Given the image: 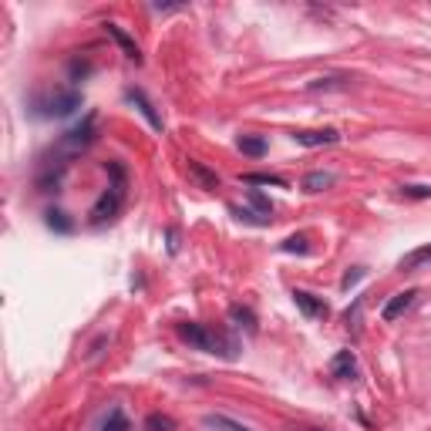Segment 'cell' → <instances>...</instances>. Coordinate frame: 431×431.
Listing matches in <instances>:
<instances>
[{"label":"cell","mask_w":431,"mask_h":431,"mask_svg":"<svg viewBox=\"0 0 431 431\" xmlns=\"http://www.w3.org/2000/svg\"><path fill=\"white\" fill-rule=\"evenodd\" d=\"M108 172H112V179H115V182L108 185V192L98 199V206L92 209L94 222H105V219H112V216L122 209V199H125V169L118 165V162H112V165H108Z\"/></svg>","instance_id":"obj_2"},{"label":"cell","mask_w":431,"mask_h":431,"mask_svg":"<svg viewBox=\"0 0 431 431\" xmlns=\"http://www.w3.org/2000/svg\"><path fill=\"white\" fill-rule=\"evenodd\" d=\"M280 249H283V253H307V240H304V236H290Z\"/></svg>","instance_id":"obj_21"},{"label":"cell","mask_w":431,"mask_h":431,"mask_svg":"<svg viewBox=\"0 0 431 431\" xmlns=\"http://www.w3.org/2000/svg\"><path fill=\"white\" fill-rule=\"evenodd\" d=\"M92 142H94V115H88L78 128H71V132L61 138V145L64 149H71V152H78V149H85V145H92Z\"/></svg>","instance_id":"obj_4"},{"label":"cell","mask_w":431,"mask_h":431,"mask_svg":"<svg viewBox=\"0 0 431 431\" xmlns=\"http://www.w3.org/2000/svg\"><path fill=\"white\" fill-rule=\"evenodd\" d=\"M243 182L246 185H286L283 176H273V172H249V176H243Z\"/></svg>","instance_id":"obj_16"},{"label":"cell","mask_w":431,"mask_h":431,"mask_svg":"<svg viewBox=\"0 0 431 431\" xmlns=\"http://www.w3.org/2000/svg\"><path fill=\"white\" fill-rule=\"evenodd\" d=\"M414 297H418V290H404V293H398V297H391V300H388V307L381 310V317H384L388 324H391V320H398L401 313L414 304Z\"/></svg>","instance_id":"obj_8"},{"label":"cell","mask_w":431,"mask_h":431,"mask_svg":"<svg viewBox=\"0 0 431 431\" xmlns=\"http://www.w3.org/2000/svg\"><path fill=\"white\" fill-rule=\"evenodd\" d=\"M145 431H176V418H169V414H149L145 418Z\"/></svg>","instance_id":"obj_17"},{"label":"cell","mask_w":431,"mask_h":431,"mask_svg":"<svg viewBox=\"0 0 431 431\" xmlns=\"http://www.w3.org/2000/svg\"><path fill=\"white\" fill-rule=\"evenodd\" d=\"M101 431H132V425H128V418H125L122 411L115 408V411L108 414V421H105V428Z\"/></svg>","instance_id":"obj_19"},{"label":"cell","mask_w":431,"mask_h":431,"mask_svg":"<svg viewBox=\"0 0 431 431\" xmlns=\"http://www.w3.org/2000/svg\"><path fill=\"white\" fill-rule=\"evenodd\" d=\"M330 374L340 377V381H350V377L357 374V357H354L350 350H337L334 361H330Z\"/></svg>","instance_id":"obj_6"},{"label":"cell","mask_w":431,"mask_h":431,"mask_svg":"<svg viewBox=\"0 0 431 431\" xmlns=\"http://www.w3.org/2000/svg\"><path fill=\"white\" fill-rule=\"evenodd\" d=\"M81 108V94L78 92H61L51 98V108H48V115H71V112H78Z\"/></svg>","instance_id":"obj_7"},{"label":"cell","mask_w":431,"mask_h":431,"mask_svg":"<svg viewBox=\"0 0 431 431\" xmlns=\"http://www.w3.org/2000/svg\"><path fill=\"white\" fill-rule=\"evenodd\" d=\"M236 149L249 158H260V155H266V142L263 138H253V135H243L240 142H236Z\"/></svg>","instance_id":"obj_14"},{"label":"cell","mask_w":431,"mask_h":431,"mask_svg":"<svg viewBox=\"0 0 431 431\" xmlns=\"http://www.w3.org/2000/svg\"><path fill=\"white\" fill-rule=\"evenodd\" d=\"M327 185H334V172L317 169V172H307V176H304V192H324Z\"/></svg>","instance_id":"obj_12"},{"label":"cell","mask_w":431,"mask_h":431,"mask_svg":"<svg viewBox=\"0 0 431 431\" xmlns=\"http://www.w3.org/2000/svg\"><path fill=\"white\" fill-rule=\"evenodd\" d=\"M431 260V243L428 246H418V249H411L404 260H401V270H418L421 263H428Z\"/></svg>","instance_id":"obj_15"},{"label":"cell","mask_w":431,"mask_h":431,"mask_svg":"<svg viewBox=\"0 0 431 431\" xmlns=\"http://www.w3.org/2000/svg\"><path fill=\"white\" fill-rule=\"evenodd\" d=\"M401 196H408V199H431V185H401Z\"/></svg>","instance_id":"obj_20"},{"label":"cell","mask_w":431,"mask_h":431,"mask_svg":"<svg viewBox=\"0 0 431 431\" xmlns=\"http://www.w3.org/2000/svg\"><path fill=\"white\" fill-rule=\"evenodd\" d=\"M189 179L199 189H219V176H216L213 169H206L202 162H196V158H189Z\"/></svg>","instance_id":"obj_10"},{"label":"cell","mask_w":431,"mask_h":431,"mask_svg":"<svg viewBox=\"0 0 431 431\" xmlns=\"http://www.w3.org/2000/svg\"><path fill=\"white\" fill-rule=\"evenodd\" d=\"M105 34L122 48V54L128 58V61H135V64H142V51H138V44H135V37L125 31V28H118V24H105Z\"/></svg>","instance_id":"obj_5"},{"label":"cell","mask_w":431,"mask_h":431,"mask_svg":"<svg viewBox=\"0 0 431 431\" xmlns=\"http://www.w3.org/2000/svg\"><path fill=\"white\" fill-rule=\"evenodd\" d=\"M304 431H317V428H304Z\"/></svg>","instance_id":"obj_24"},{"label":"cell","mask_w":431,"mask_h":431,"mask_svg":"<svg viewBox=\"0 0 431 431\" xmlns=\"http://www.w3.org/2000/svg\"><path fill=\"white\" fill-rule=\"evenodd\" d=\"M128 98H132V101L138 105V112H142V115L149 118V125H152L155 132H162V118H158V112H155V105H152V101H149V98H145V92H142V88H132V92H128Z\"/></svg>","instance_id":"obj_11"},{"label":"cell","mask_w":431,"mask_h":431,"mask_svg":"<svg viewBox=\"0 0 431 431\" xmlns=\"http://www.w3.org/2000/svg\"><path fill=\"white\" fill-rule=\"evenodd\" d=\"M179 337H182L189 347H196V350H206V354H222V357H233V350H236V344H233L229 337H222L219 330L206 327V324H192V320L179 324Z\"/></svg>","instance_id":"obj_1"},{"label":"cell","mask_w":431,"mask_h":431,"mask_svg":"<svg viewBox=\"0 0 431 431\" xmlns=\"http://www.w3.org/2000/svg\"><path fill=\"white\" fill-rule=\"evenodd\" d=\"M293 304L304 310L307 317H327L330 310H327V304L324 300H317L313 293H307V290H293Z\"/></svg>","instance_id":"obj_9"},{"label":"cell","mask_w":431,"mask_h":431,"mask_svg":"<svg viewBox=\"0 0 431 431\" xmlns=\"http://www.w3.org/2000/svg\"><path fill=\"white\" fill-rule=\"evenodd\" d=\"M293 142H297V145H304V149L337 145L340 132H337V128H304V132H293Z\"/></svg>","instance_id":"obj_3"},{"label":"cell","mask_w":431,"mask_h":431,"mask_svg":"<svg viewBox=\"0 0 431 431\" xmlns=\"http://www.w3.org/2000/svg\"><path fill=\"white\" fill-rule=\"evenodd\" d=\"M249 199H253V202H256L260 209H266V213H270V202H266V199H263L260 192H249Z\"/></svg>","instance_id":"obj_23"},{"label":"cell","mask_w":431,"mask_h":431,"mask_svg":"<svg viewBox=\"0 0 431 431\" xmlns=\"http://www.w3.org/2000/svg\"><path fill=\"white\" fill-rule=\"evenodd\" d=\"M51 219H48V222H51V226H58V229H61V233H67V229H71V222H67V219H64V213L61 209H51Z\"/></svg>","instance_id":"obj_22"},{"label":"cell","mask_w":431,"mask_h":431,"mask_svg":"<svg viewBox=\"0 0 431 431\" xmlns=\"http://www.w3.org/2000/svg\"><path fill=\"white\" fill-rule=\"evenodd\" d=\"M206 428L213 431H253L246 425H240V421H233V418H226V414H206Z\"/></svg>","instance_id":"obj_13"},{"label":"cell","mask_w":431,"mask_h":431,"mask_svg":"<svg viewBox=\"0 0 431 431\" xmlns=\"http://www.w3.org/2000/svg\"><path fill=\"white\" fill-rule=\"evenodd\" d=\"M229 317H233V320H236L240 327H246L249 334L256 330V317H253V310H246V307H233V310H229Z\"/></svg>","instance_id":"obj_18"}]
</instances>
